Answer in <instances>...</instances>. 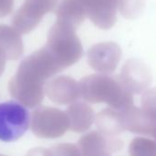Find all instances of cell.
Masks as SVG:
<instances>
[{"instance_id": "6da1fadb", "label": "cell", "mask_w": 156, "mask_h": 156, "mask_svg": "<svg viewBox=\"0 0 156 156\" xmlns=\"http://www.w3.org/2000/svg\"><path fill=\"white\" fill-rule=\"evenodd\" d=\"M75 31L70 27L58 21L51 27L45 47L54 58L71 63L80 57L81 43Z\"/></svg>"}, {"instance_id": "7a4b0ae2", "label": "cell", "mask_w": 156, "mask_h": 156, "mask_svg": "<svg viewBox=\"0 0 156 156\" xmlns=\"http://www.w3.org/2000/svg\"><path fill=\"white\" fill-rule=\"evenodd\" d=\"M29 123V112L21 103L15 101L0 103V141L11 143L20 139Z\"/></svg>"}, {"instance_id": "3957f363", "label": "cell", "mask_w": 156, "mask_h": 156, "mask_svg": "<svg viewBox=\"0 0 156 156\" xmlns=\"http://www.w3.org/2000/svg\"><path fill=\"white\" fill-rule=\"evenodd\" d=\"M58 0H25L12 18V25L19 34L34 30L43 17L56 7Z\"/></svg>"}, {"instance_id": "277c9868", "label": "cell", "mask_w": 156, "mask_h": 156, "mask_svg": "<svg viewBox=\"0 0 156 156\" xmlns=\"http://www.w3.org/2000/svg\"><path fill=\"white\" fill-rule=\"evenodd\" d=\"M83 6L86 17L101 29L112 28L117 21L119 0H78Z\"/></svg>"}, {"instance_id": "5b68a950", "label": "cell", "mask_w": 156, "mask_h": 156, "mask_svg": "<svg viewBox=\"0 0 156 156\" xmlns=\"http://www.w3.org/2000/svg\"><path fill=\"white\" fill-rule=\"evenodd\" d=\"M56 14L58 22L63 23L74 30L80 27L86 18L85 10L78 0H62Z\"/></svg>"}, {"instance_id": "8992f818", "label": "cell", "mask_w": 156, "mask_h": 156, "mask_svg": "<svg viewBox=\"0 0 156 156\" xmlns=\"http://www.w3.org/2000/svg\"><path fill=\"white\" fill-rule=\"evenodd\" d=\"M23 51L20 34L12 27L0 25V55L16 58Z\"/></svg>"}, {"instance_id": "52a82bcc", "label": "cell", "mask_w": 156, "mask_h": 156, "mask_svg": "<svg viewBox=\"0 0 156 156\" xmlns=\"http://www.w3.org/2000/svg\"><path fill=\"white\" fill-rule=\"evenodd\" d=\"M90 59L93 62L110 61L115 63L121 56L120 47L113 42H105L94 45L89 51Z\"/></svg>"}, {"instance_id": "ba28073f", "label": "cell", "mask_w": 156, "mask_h": 156, "mask_svg": "<svg viewBox=\"0 0 156 156\" xmlns=\"http://www.w3.org/2000/svg\"><path fill=\"white\" fill-rule=\"evenodd\" d=\"M145 0H119L118 8L127 18L137 16L144 9Z\"/></svg>"}, {"instance_id": "9c48e42d", "label": "cell", "mask_w": 156, "mask_h": 156, "mask_svg": "<svg viewBox=\"0 0 156 156\" xmlns=\"http://www.w3.org/2000/svg\"><path fill=\"white\" fill-rule=\"evenodd\" d=\"M14 7V0H0V17L9 15Z\"/></svg>"}]
</instances>
